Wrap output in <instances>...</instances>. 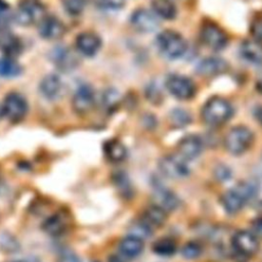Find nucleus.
I'll list each match as a JSON object with an SVG mask.
<instances>
[{
  "instance_id": "obj_4",
  "label": "nucleus",
  "mask_w": 262,
  "mask_h": 262,
  "mask_svg": "<svg viewBox=\"0 0 262 262\" xmlns=\"http://www.w3.org/2000/svg\"><path fill=\"white\" fill-rule=\"evenodd\" d=\"M253 133L245 126H236L229 130L224 138L225 148L233 155L245 152L253 142Z\"/></svg>"
},
{
  "instance_id": "obj_40",
  "label": "nucleus",
  "mask_w": 262,
  "mask_h": 262,
  "mask_svg": "<svg viewBox=\"0 0 262 262\" xmlns=\"http://www.w3.org/2000/svg\"><path fill=\"white\" fill-rule=\"evenodd\" d=\"M108 262H125V261L120 256L112 255L108 257Z\"/></svg>"
},
{
  "instance_id": "obj_13",
  "label": "nucleus",
  "mask_w": 262,
  "mask_h": 262,
  "mask_svg": "<svg viewBox=\"0 0 262 262\" xmlns=\"http://www.w3.org/2000/svg\"><path fill=\"white\" fill-rule=\"evenodd\" d=\"M38 30L40 36L47 40H57L66 34L63 23L52 15H46L38 24Z\"/></svg>"
},
{
  "instance_id": "obj_31",
  "label": "nucleus",
  "mask_w": 262,
  "mask_h": 262,
  "mask_svg": "<svg viewBox=\"0 0 262 262\" xmlns=\"http://www.w3.org/2000/svg\"><path fill=\"white\" fill-rule=\"evenodd\" d=\"M170 121L175 127H183L190 122V116L186 111L178 108L171 112Z\"/></svg>"
},
{
  "instance_id": "obj_29",
  "label": "nucleus",
  "mask_w": 262,
  "mask_h": 262,
  "mask_svg": "<svg viewBox=\"0 0 262 262\" xmlns=\"http://www.w3.org/2000/svg\"><path fill=\"white\" fill-rule=\"evenodd\" d=\"M113 180L114 183L119 190V192L124 196V198H131L132 196V186L129 181L128 176L123 172V171H117L113 175Z\"/></svg>"
},
{
  "instance_id": "obj_15",
  "label": "nucleus",
  "mask_w": 262,
  "mask_h": 262,
  "mask_svg": "<svg viewBox=\"0 0 262 262\" xmlns=\"http://www.w3.org/2000/svg\"><path fill=\"white\" fill-rule=\"evenodd\" d=\"M70 222V217L66 212H55L43 222L42 228L51 236H59L68 230Z\"/></svg>"
},
{
  "instance_id": "obj_21",
  "label": "nucleus",
  "mask_w": 262,
  "mask_h": 262,
  "mask_svg": "<svg viewBox=\"0 0 262 262\" xmlns=\"http://www.w3.org/2000/svg\"><path fill=\"white\" fill-rule=\"evenodd\" d=\"M241 54L249 62L262 63V43L257 40H247L241 45Z\"/></svg>"
},
{
  "instance_id": "obj_7",
  "label": "nucleus",
  "mask_w": 262,
  "mask_h": 262,
  "mask_svg": "<svg viewBox=\"0 0 262 262\" xmlns=\"http://www.w3.org/2000/svg\"><path fill=\"white\" fill-rule=\"evenodd\" d=\"M166 87L178 99H190L195 94L193 82L189 78L179 74L170 75L166 80Z\"/></svg>"
},
{
  "instance_id": "obj_35",
  "label": "nucleus",
  "mask_w": 262,
  "mask_h": 262,
  "mask_svg": "<svg viewBox=\"0 0 262 262\" xmlns=\"http://www.w3.org/2000/svg\"><path fill=\"white\" fill-rule=\"evenodd\" d=\"M250 31L255 40L262 41V16H257L252 20Z\"/></svg>"
},
{
  "instance_id": "obj_5",
  "label": "nucleus",
  "mask_w": 262,
  "mask_h": 262,
  "mask_svg": "<svg viewBox=\"0 0 262 262\" xmlns=\"http://www.w3.org/2000/svg\"><path fill=\"white\" fill-rule=\"evenodd\" d=\"M46 16L45 8L37 0H23L15 13V20L21 26L39 24Z\"/></svg>"
},
{
  "instance_id": "obj_43",
  "label": "nucleus",
  "mask_w": 262,
  "mask_h": 262,
  "mask_svg": "<svg viewBox=\"0 0 262 262\" xmlns=\"http://www.w3.org/2000/svg\"><path fill=\"white\" fill-rule=\"evenodd\" d=\"M12 262H27V261H24V260H16V261H12Z\"/></svg>"
},
{
  "instance_id": "obj_36",
  "label": "nucleus",
  "mask_w": 262,
  "mask_h": 262,
  "mask_svg": "<svg viewBox=\"0 0 262 262\" xmlns=\"http://www.w3.org/2000/svg\"><path fill=\"white\" fill-rule=\"evenodd\" d=\"M57 262H80V259L73 252L63 251L62 253H60Z\"/></svg>"
},
{
  "instance_id": "obj_11",
  "label": "nucleus",
  "mask_w": 262,
  "mask_h": 262,
  "mask_svg": "<svg viewBox=\"0 0 262 262\" xmlns=\"http://www.w3.org/2000/svg\"><path fill=\"white\" fill-rule=\"evenodd\" d=\"M50 59L62 72L72 71L78 66L77 55L69 47L63 45H58L51 50Z\"/></svg>"
},
{
  "instance_id": "obj_37",
  "label": "nucleus",
  "mask_w": 262,
  "mask_h": 262,
  "mask_svg": "<svg viewBox=\"0 0 262 262\" xmlns=\"http://www.w3.org/2000/svg\"><path fill=\"white\" fill-rule=\"evenodd\" d=\"M252 230L256 236L262 237V217L257 218L252 222Z\"/></svg>"
},
{
  "instance_id": "obj_3",
  "label": "nucleus",
  "mask_w": 262,
  "mask_h": 262,
  "mask_svg": "<svg viewBox=\"0 0 262 262\" xmlns=\"http://www.w3.org/2000/svg\"><path fill=\"white\" fill-rule=\"evenodd\" d=\"M254 194L255 188L253 185L247 182H241L222 194L221 203L228 213H237Z\"/></svg>"
},
{
  "instance_id": "obj_39",
  "label": "nucleus",
  "mask_w": 262,
  "mask_h": 262,
  "mask_svg": "<svg viewBox=\"0 0 262 262\" xmlns=\"http://www.w3.org/2000/svg\"><path fill=\"white\" fill-rule=\"evenodd\" d=\"M255 117L257 119V121L262 125V105L258 106L255 111Z\"/></svg>"
},
{
  "instance_id": "obj_23",
  "label": "nucleus",
  "mask_w": 262,
  "mask_h": 262,
  "mask_svg": "<svg viewBox=\"0 0 262 262\" xmlns=\"http://www.w3.org/2000/svg\"><path fill=\"white\" fill-rule=\"evenodd\" d=\"M154 202L156 206L162 208L166 212L174 210L178 206L177 196L166 188H159L154 193Z\"/></svg>"
},
{
  "instance_id": "obj_2",
  "label": "nucleus",
  "mask_w": 262,
  "mask_h": 262,
  "mask_svg": "<svg viewBox=\"0 0 262 262\" xmlns=\"http://www.w3.org/2000/svg\"><path fill=\"white\" fill-rule=\"evenodd\" d=\"M232 116V106L224 98L212 97L204 105L202 117L210 126H221Z\"/></svg>"
},
{
  "instance_id": "obj_25",
  "label": "nucleus",
  "mask_w": 262,
  "mask_h": 262,
  "mask_svg": "<svg viewBox=\"0 0 262 262\" xmlns=\"http://www.w3.org/2000/svg\"><path fill=\"white\" fill-rule=\"evenodd\" d=\"M0 46L7 57L13 58L21 51V43L17 37L10 33H2L0 36Z\"/></svg>"
},
{
  "instance_id": "obj_9",
  "label": "nucleus",
  "mask_w": 262,
  "mask_h": 262,
  "mask_svg": "<svg viewBox=\"0 0 262 262\" xmlns=\"http://www.w3.org/2000/svg\"><path fill=\"white\" fill-rule=\"evenodd\" d=\"M162 174L170 178H183L188 175L189 169L184 160L179 156H165L159 162Z\"/></svg>"
},
{
  "instance_id": "obj_30",
  "label": "nucleus",
  "mask_w": 262,
  "mask_h": 262,
  "mask_svg": "<svg viewBox=\"0 0 262 262\" xmlns=\"http://www.w3.org/2000/svg\"><path fill=\"white\" fill-rule=\"evenodd\" d=\"M102 104L108 112H113L120 102V94L115 89H107L102 94Z\"/></svg>"
},
{
  "instance_id": "obj_12",
  "label": "nucleus",
  "mask_w": 262,
  "mask_h": 262,
  "mask_svg": "<svg viewBox=\"0 0 262 262\" xmlns=\"http://www.w3.org/2000/svg\"><path fill=\"white\" fill-rule=\"evenodd\" d=\"M94 91L89 85L80 86L73 96V108L79 115L88 114L94 105Z\"/></svg>"
},
{
  "instance_id": "obj_28",
  "label": "nucleus",
  "mask_w": 262,
  "mask_h": 262,
  "mask_svg": "<svg viewBox=\"0 0 262 262\" xmlns=\"http://www.w3.org/2000/svg\"><path fill=\"white\" fill-rule=\"evenodd\" d=\"M152 251L159 256H163V257L172 256L176 252V243L172 238L163 237L161 239H158L154 244Z\"/></svg>"
},
{
  "instance_id": "obj_33",
  "label": "nucleus",
  "mask_w": 262,
  "mask_h": 262,
  "mask_svg": "<svg viewBox=\"0 0 262 262\" xmlns=\"http://www.w3.org/2000/svg\"><path fill=\"white\" fill-rule=\"evenodd\" d=\"M201 253H202V248L195 242H188L181 249L182 256L189 260H193L198 258L201 255Z\"/></svg>"
},
{
  "instance_id": "obj_8",
  "label": "nucleus",
  "mask_w": 262,
  "mask_h": 262,
  "mask_svg": "<svg viewBox=\"0 0 262 262\" xmlns=\"http://www.w3.org/2000/svg\"><path fill=\"white\" fill-rule=\"evenodd\" d=\"M201 40L213 50H221L227 45V36L225 32L216 24L206 23L201 28Z\"/></svg>"
},
{
  "instance_id": "obj_20",
  "label": "nucleus",
  "mask_w": 262,
  "mask_h": 262,
  "mask_svg": "<svg viewBox=\"0 0 262 262\" xmlns=\"http://www.w3.org/2000/svg\"><path fill=\"white\" fill-rule=\"evenodd\" d=\"M143 248H144V244L142 238L133 234L124 237L119 245L120 252L128 258L137 257L138 255L141 254V252L143 251Z\"/></svg>"
},
{
  "instance_id": "obj_16",
  "label": "nucleus",
  "mask_w": 262,
  "mask_h": 262,
  "mask_svg": "<svg viewBox=\"0 0 262 262\" xmlns=\"http://www.w3.org/2000/svg\"><path fill=\"white\" fill-rule=\"evenodd\" d=\"M77 50L85 56L95 55L101 46V40L95 33L83 32L79 34L75 41Z\"/></svg>"
},
{
  "instance_id": "obj_19",
  "label": "nucleus",
  "mask_w": 262,
  "mask_h": 262,
  "mask_svg": "<svg viewBox=\"0 0 262 262\" xmlns=\"http://www.w3.org/2000/svg\"><path fill=\"white\" fill-rule=\"evenodd\" d=\"M61 88H62V83L60 78L53 74H49L45 76L41 80L39 85V89L42 95L45 98L50 100H53L59 96L61 92Z\"/></svg>"
},
{
  "instance_id": "obj_26",
  "label": "nucleus",
  "mask_w": 262,
  "mask_h": 262,
  "mask_svg": "<svg viewBox=\"0 0 262 262\" xmlns=\"http://www.w3.org/2000/svg\"><path fill=\"white\" fill-rule=\"evenodd\" d=\"M154 11L162 18L173 19L177 14V9L172 0H151Z\"/></svg>"
},
{
  "instance_id": "obj_10",
  "label": "nucleus",
  "mask_w": 262,
  "mask_h": 262,
  "mask_svg": "<svg viewBox=\"0 0 262 262\" xmlns=\"http://www.w3.org/2000/svg\"><path fill=\"white\" fill-rule=\"evenodd\" d=\"M231 244L233 249L244 256H252L259 249V242L257 236L247 230L237 231L231 239Z\"/></svg>"
},
{
  "instance_id": "obj_38",
  "label": "nucleus",
  "mask_w": 262,
  "mask_h": 262,
  "mask_svg": "<svg viewBox=\"0 0 262 262\" xmlns=\"http://www.w3.org/2000/svg\"><path fill=\"white\" fill-rule=\"evenodd\" d=\"M228 174H229V173H228L227 169H226L225 167H223V166L219 167V168L217 169V172H216L217 177H218L219 179H221V180L226 179V178H227V176H228Z\"/></svg>"
},
{
  "instance_id": "obj_41",
  "label": "nucleus",
  "mask_w": 262,
  "mask_h": 262,
  "mask_svg": "<svg viewBox=\"0 0 262 262\" xmlns=\"http://www.w3.org/2000/svg\"><path fill=\"white\" fill-rule=\"evenodd\" d=\"M7 9H8V5L3 0H0V11L7 10Z\"/></svg>"
},
{
  "instance_id": "obj_42",
  "label": "nucleus",
  "mask_w": 262,
  "mask_h": 262,
  "mask_svg": "<svg viewBox=\"0 0 262 262\" xmlns=\"http://www.w3.org/2000/svg\"><path fill=\"white\" fill-rule=\"evenodd\" d=\"M3 116V112H2V106H0V119H1V117Z\"/></svg>"
},
{
  "instance_id": "obj_14",
  "label": "nucleus",
  "mask_w": 262,
  "mask_h": 262,
  "mask_svg": "<svg viewBox=\"0 0 262 262\" xmlns=\"http://www.w3.org/2000/svg\"><path fill=\"white\" fill-rule=\"evenodd\" d=\"M130 23L132 27L140 33L152 32L159 26L157 16L149 10H146L144 8H139L135 10L131 15Z\"/></svg>"
},
{
  "instance_id": "obj_17",
  "label": "nucleus",
  "mask_w": 262,
  "mask_h": 262,
  "mask_svg": "<svg viewBox=\"0 0 262 262\" xmlns=\"http://www.w3.org/2000/svg\"><path fill=\"white\" fill-rule=\"evenodd\" d=\"M203 149L202 140L195 135L183 137L177 144L179 157L183 160H193L200 156Z\"/></svg>"
},
{
  "instance_id": "obj_6",
  "label": "nucleus",
  "mask_w": 262,
  "mask_h": 262,
  "mask_svg": "<svg viewBox=\"0 0 262 262\" xmlns=\"http://www.w3.org/2000/svg\"><path fill=\"white\" fill-rule=\"evenodd\" d=\"M2 112L3 116H5L10 122L18 123L27 115L28 102L21 94L17 92H10L4 98Z\"/></svg>"
},
{
  "instance_id": "obj_34",
  "label": "nucleus",
  "mask_w": 262,
  "mask_h": 262,
  "mask_svg": "<svg viewBox=\"0 0 262 262\" xmlns=\"http://www.w3.org/2000/svg\"><path fill=\"white\" fill-rule=\"evenodd\" d=\"M92 2L100 8L103 9H120L124 6L125 0H92Z\"/></svg>"
},
{
  "instance_id": "obj_27",
  "label": "nucleus",
  "mask_w": 262,
  "mask_h": 262,
  "mask_svg": "<svg viewBox=\"0 0 262 262\" xmlns=\"http://www.w3.org/2000/svg\"><path fill=\"white\" fill-rule=\"evenodd\" d=\"M21 73V67L11 57L0 58V77L14 78Z\"/></svg>"
},
{
  "instance_id": "obj_32",
  "label": "nucleus",
  "mask_w": 262,
  "mask_h": 262,
  "mask_svg": "<svg viewBox=\"0 0 262 262\" xmlns=\"http://www.w3.org/2000/svg\"><path fill=\"white\" fill-rule=\"evenodd\" d=\"M66 11L71 15L80 14L86 5V0H62Z\"/></svg>"
},
{
  "instance_id": "obj_44",
  "label": "nucleus",
  "mask_w": 262,
  "mask_h": 262,
  "mask_svg": "<svg viewBox=\"0 0 262 262\" xmlns=\"http://www.w3.org/2000/svg\"><path fill=\"white\" fill-rule=\"evenodd\" d=\"M0 185H1V175H0Z\"/></svg>"
},
{
  "instance_id": "obj_1",
  "label": "nucleus",
  "mask_w": 262,
  "mask_h": 262,
  "mask_svg": "<svg viewBox=\"0 0 262 262\" xmlns=\"http://www.w3.org/2000/svg\"><path fill=\"white\" fill-rule=\"evenodd\" d=\"M156 44L160 52L169 59L179 58L187 49L185 39L179 33L172 30L161 32L157 36Z\"/></svg>"
},
{
  "instance_id": "obj_18",
  "label": "nucleus",
  "mask_w": 262,
  "mask_h": 262,
  "mask_svg": "<svg viewBox=\"0 0 262 262\" xmlns=\"http://www.w3.org/2000/svg\"><path fill=\"white\" fill-rule=\"evenodd\" d=\"M228 69V63L220 57L204 58L196 67V71L204 77H215L225 73Z\"/></svg>"
},
{
  "instance_id": "obj_22",
  "label": "nucleus",
  "mask_w": 262,
  "mask_h": 262,
  "mask_svg": "<svg viewBox=\"0 0 262 262\" xmlns=\"http://www.w3.org/2000/svg\"><path fill=\"white\" fill-rule=\"evenodd\" d=\"M103 151L105 157L114 163H120L125 160L127 149L125 145L118 139H108L103 144Z\"/></svg>"
},
{
  "instance_id": "obj_24",
  "label": "nucleus",
  "mask_w": 262,
  "mask_h": 262,
  "mask_svg": "<svg viewBox=\"0 0 262 262\" xmlns=\"http://www.w3.org/2000/svg\"><path fill=\"white\" fill-rule=\"evenodd\" d=\"M167 219V212L162 208L151 205L147 207L142 215V221L146 223L149 227L151 226H162Z\"/></svg>"
}]
</instances>
